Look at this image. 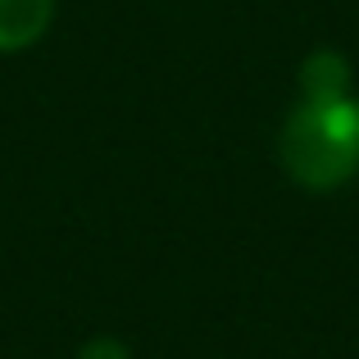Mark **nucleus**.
Wrapping results in <instances>:
<instances>
[{"label": "nucleus", "mask_w": 359, "mask_h": 359, "mask_svg": "<svg viewBox=\"0 0 359 359\" xmlns=\"http://www.w3.org/2000/svg\"><path fill=\"white\" fill-rule=\"evenodd\" d=\"M282 168L309 191H332L359 173V100H300L278 137Z\"/></svg>", "instance_id": "f257e3e1"}, {"label": "nucleus", "mask_w": 359, "mask_h": 359, "mask_svg": "<svg viewBox=\"0 0 359 359\" xmlns=\"http://www.w3.org/2000/svg\"><path fill=\"white\" fill-rule=\"evenodd\" d=\"M55 0H0V50H23L50 27Z\"/></svg>", "instance_id": "f03ea898"}, {"label": "nucleus", "mask_w": 359, "mask_h": 359, "mask_svg": "<svg viewBox=\"0 0 359 359\" xmlns=\"http://www.w3.org/2000/svg\"><path fill=\"white\" fill-rule=\"evenodd\" d=\"M351 96V64L337 50H314L300 64V100H341Z\"/></svg>", "instance_id": "7ed1b4c3"}, {"label": "nucleus", "mask_w": 359, "mask_h": 359, "mask_svg": "<svg viewBox=\"0 0 359 359\" xmlns=\"http://www.w3.org/2000/svg\"><path fill=\"white\" fill-rule=\"evenodd\" d=\"M78 359H132V355L123 351L118 341H109V337H100V341L82 346V355H78Z\"/></svg>", "instance_id": "20e7f679"}]
</instances>
